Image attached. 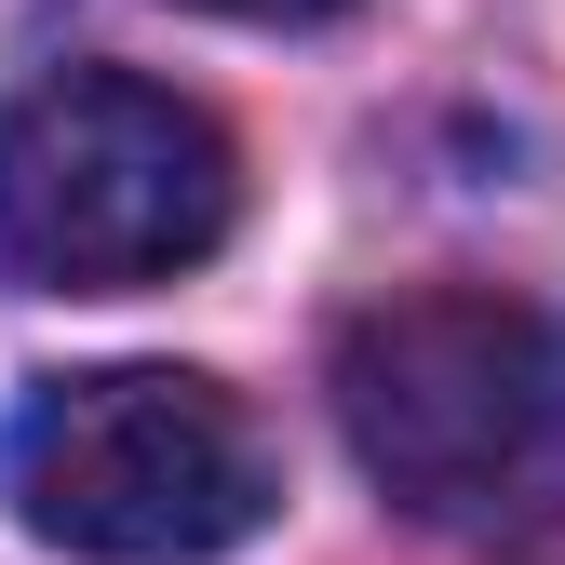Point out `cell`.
<instances>
[{"label": "cell", "instance_id": "3", "mask_svg": "<svg viewBox=\"0 0 565 565\" xmlns=\"http://www.w3.org/2000/svg\"><path fill=\"white\" fill-rule=\"evenodd\" d=\"M337 431L404 512H499L565 458V323L512 282H404L337 337Z\"/></svg>", "mask_w": 565, "mask_h": 565}, {"label": "cell", "instance_id": "2", "mask_svg": "<svg viewBox=\"0 0 565 565\" xmlns=\"http://www.w3.org/2000/svg\"><path fill=\"white\" fill-rule=\"evenodd\" d=\"M243 162L189 95L135 67H41L0 108V282L28 297H135L230 243Z\"/></svg>", "mask_w": 565, "mask_h": 565}, {"label": "cell", "instance_id": "4", "mask_svg": "<svg viewBox=\"0 0 565 565\" xmlns=\"http://www.w3.org/2000/svg\"><path fill=\"white\" fill-rule=\"evenodd\" d=\"M189 14H243V28H310V14H337V0H189Z\"/></svg>", "mask_w": 565, "mask_h": 565}, {"label": "cell", "instance_id": "1", "mask_svg": "<svg viewBox=\"0 0 565 565\" xmlns=\"http://www.w3.org/2000/svg\"><path fill=\"white\" fill-rule=\"evenodd\" d=\"M0 499L67 565H216L282 512L269 431L189 364L28 377L0 431Z\"/></svg>", "mask_w": 565, "mask_h": 565}]
</instances>
